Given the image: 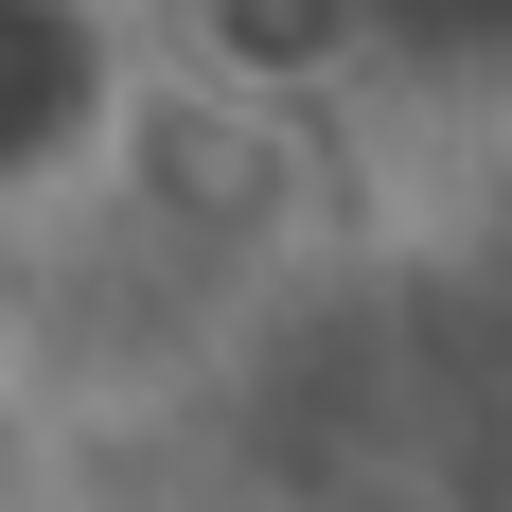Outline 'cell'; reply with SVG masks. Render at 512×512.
Here are the masks:
<instances>
[{"instance_id":"1","label":"cell","mask_w":512,"mask_h":512,"mask_svg":"<svg viewBox=\"0 0 512 512\" xmlns=\"http://www.w3.org/2000/svg\"><path fill=\"white\" fill-rule=\"evenodd\" d=\"M124 124V36L89 0H0V195H53Z\"/></svg>"}]
</instances>
